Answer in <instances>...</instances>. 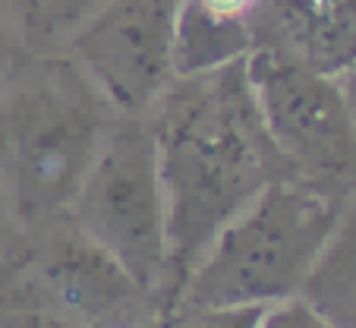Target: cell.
Listing matches in <instances>:
<instances>
[{"instance_id": "3", "label": "cell", "mask_w": 356, "mask_h": 328, "mask_svg": "<svg viewBox=\"0 0 356 328\" xmlns=\"http://www.w3.org/2000/svg\"><path fill=\"white\" fill-rule=\"evenodd\" d=\"M347 196L302 177L271 183L211 240L174 309L271 306L296 297Z\"/></svg>"}, {"instance_id": "8", "label": "cell", "mask_w": 356, "mask_h": 328, "mask_svg": "<svg viewBox=\"0 0 356 328\" xmlns=\"http://www.w3.org/2000/svg\"><path fill=\"white\" fill-rule=\"evenodd\" d=\"M246 19L252 51L290 54L331 79L356 67V0H252Z\"/></svg>"}, {"instance_id": "7", "label": "cell", "mask_w": 356, "mask_h": 328, "mask_svg": "<svg viewBox=\"0 0 356 328\" xmlns=\"http://www.w3.org/2000/svg\"><path fill=\"white\" fill-rule=\"evenodd\" d=\"M183 0H108L67 51L120 114L148 107L177 79L174 41Z\"/></svg>"}, {"instance_id": "12", "label": "cell", "mask_w": 356, "mask_h": 328, "mask_svg": "<svg viewBox=\"0 0 356 328\" xmlns=\"http://www.w3.org/2000/svg\"><path fill=\"white\" fill-rule=\"evenodd\" d=\"M265 306H193L174 309L161 328H259Z\"/></svg>"}, {"instance_id": "9", "label": "cell", "mask_w": 356, "mask_h": 328, "mask_svg": "<svg viewBox=\"0 0 356 328\" xmlns=\"http://www.w3.org/2000/svg\"><path fill=\"white\" fill-rule=\"evenodd\" d=\"M331 328H356V193L341 205L334 228L300 294Z\"/></svg>"}, {"instance_id": "17", "label": "cell", "mask_w": 356, "mask_h": 328, "mask_svg": "<svg viewBox=\"0 0 356 328\" xmlns=\"http://www.w3.org/2000/svg\"><path fill=\"white\" fill-rule=\"evenodd\" d=\"M341 88H343V98H347V104H350V114H353V123H356V67L350 70L347 76H341Z\"/></svg>"}, {"instance_id": "11", "label": "cell", "mask_w": 356, "mask_h": 328, "mask_svg": "<svg viewBox=\"0 0 356 328\" xmlns=\"http://www.w3.org/2000/svg\"><path fill=\"white\" fill-rule=\"evenodd\" d=\"M22 54H63L108 0H0Z\"/></svg>"}, {"instance_id": "1", "label": "cell", "mask_w": 356, "mask_h": 328, "mask_svg": "<svg viewBox=\"0 0 356 328\" xmlns=\"http://www.w3.org/2000/svg\"><path fill=\"white\" fill-rule=\"evenodd\" d=\"M168 205L164 309L221 228L271 183L296 177L259 111L246 57L199 76H180L148 107Z\"/></svg>"}, {"instance_id": "5", "label": "cell", "mask_w": 356, "mask_h": 328, "mask_svg": "<svg viewBox=\"0 0 356 328\" xmlns=\"http://www.w3.org/2000/svg\"><path fill=\"white\" fill-rule=\"evenodd\" d=\"M67 218L164 303L168 205L145 114L117 117Z\"/></svg>"}, {"instance_id": "4", "label": "cell", "mask_w": 356, "mask_h": 328, "mask_svg": "<svg viewBox=\"0 0 356 328\" xmlns=\"http://www.w3.org/2000/svg\"><path fill=\"white\" fill-rule=\"evenodd\" d=\"M0 297L44 315L54 328H161L168 313L111 253L70 218L26 234Z\"/></svg>"}, {"instance_id": "18", "label": "cell", "mask_w": 356, "mask_h": 328, "mask_svg": "<svg viewBox=\"0 0 356 328\" xmlns=\"http://www.w3.org/2000/svg\"><path fill=\"white\" fill-rule=\"evenodd\" d=\"M316 3H328V0H316Z\"/></svg>"}, {"instance_id": "16", "label": "cell", "mask_w": 356, "mask_h": 328, "mask_svg": "<svg viewBox=\"0 0 356 328\" xmlns=\"http://www.w3.org/2000/svg\"><path fill=\"white\" fill-rule=\"evenodd\" d=\"M16 57H19V45H16L13 26H10L7 13H3V3H0V86L7 82L10 70H13Z\"/></svg>"}, {"instance_id": "15", "label": "cell", "mask_w": 356, "mask_h": 328, "mask_svg": "<svg viewBox=\"0 0 356 328\" xmlns=\"http://www.w3.org/2000/svg\"><path fill=\"white\" fill-rule=\"evenodd\" d=\"M0 328H54L44 315L32 313V309L19 306V303L0 297Z\"/></svg>"}, {"instance_id": "2", "label": "cell", "mask_w": 356, "mask_h": 328, "mask_svg": "<svg viewBox=\"0 0 356 328\" xmlns=\"http://www.w3.org/2000/svg\"><path fill=\"white\" fill-rule=\"evenodd\" d=\"M117 117L70 54L19 51L0 86V193L26 234L70 214Z\"/></svg>"}, {"instance_id": "14", "label": "cell", "mask_w": 356, "mask_h": 328, "mask_svg": "<svg viewBox=\"0 0 356 328\" xmlns=\"http://www.w3.org/2000/svg\"><path fill=\"white\" fill-rule=\"evenodd\" d=\"M22 247H26V231L19 228L10 202L0 193V278L7 275V268L19 259Z\"/></svg>"}, {"instance_id": "10", "label": "cell", "mask_w": 356, "mask_h": 328, "mask_svg": "<svg viewBox=\"0 0 356 328\" xmlns=\"http://www.w3.org/2000/svg\"><path fill=\"white\" fill-rule=\"evenodd\" d=\"M252 51L249 19L234 13H218L202 0H183L180 19H177L174 41V73L199 76L234 63Z\"/></svg>"}, {"instance_id": "13", "label": "cell", "mask_w": 356, "mask_h": 328, "mask_svg": "<svg viewBox=\"0 0 356 328\" xmlns=\"http://www.w3.org/2000/svg\"><path fill=\"white\" fill-rule=\"evenodd\" d=\"M259 328H331L302 297H287L281 303L265 306Z\"/></svg>"}, {"instance_id": "6", "label": "cell", "mask_w": 356, "mask_h": 328, "mask_svg": "<svg viewBox=\"0 0 356 328\" xmlns=\"http://www.w3.org/2000/svg\"><path fill=\"white\" fill-rule=\"evenodd\" d=\"M246 76L296 177L356 193V123L341 82L268 47L246 54Z\"/></svg>"}]
</instances>
